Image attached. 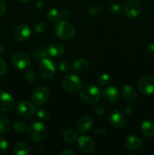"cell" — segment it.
Returning <instances> with one entry per match:
<instances>
[{"instance_id": "cell-30", "label": "cell", "mask_w": 154, "mask_h": 155, "mask_svg": "<svg viewBox=\"0 0 154 155\" xmlns=\"http://www.w3.org/2000/svg\"><path fill=\"white\" fill-rule=\"evenodd\" d=\"M59 68L61 72L68 73L70 70V64L66 60H63L60 61V64H59Z\"/></svg>"}, {"instance_id": "cell-11", "label": "cell", "mask_w": 154, "mask_h": 155, "mask_svg": "<svg viewBox=\"0 0 154 155\" xmlns=\"http://www.w3.org/2000/svg\"><path fill=\"white\" fill-rule=\"evenodd\" d=\"M31 29L27 24H20L17 26L14 30V36L15 39L20 42L27 40L31 36Z\"/></svg>"}, {"instance_id": "cell-37", "label": "cell", "mask_w": 154, "mask_h": 155, "mask_svg": "<svg viewBox=\"0 0 154 155\" xmlns=\"http://www.w3.org/2000/svg\"><path fill=\"white\" fill-rule=\"evenodd\" d=\"M121 11V7L118 4H113L110 6V12L113 14H118Z\"/></svg>"}, {"instance_id": "cell-38", "label": "cell", "mask_w": 154, "mask_h": 155, "mask_svg": "<svg viewBox=\"0 0 154 155\" xmlns=\"http://www.w3.org/2000/svg\"><path fill=\"white\" fill-rule=\"evenodd\" d=\"M6 12V5L3 0H0V18L4 16Z\"/></svg>"}, {"instance_id": "cell-15", "label": "cell", "mask_w": 154, "mask_h": 155, "mask_svg": "<svg viewBox=\"0 0 154 155\" xmlns=\"http://www.w3.org/2000/svg\"><path fill=\"white\" fill-rule=\"evenodd\" d=\"M103 98L109 103H115L119 98V92L114 86H109L105 88L102 92Z\"/></svg>"}, {"instance_id": "cell-43", "label": "cell", "mask_w": 154, "mask_h": 155, "mask_svg": "<svg viewBox=\"0 0 154 155\" xmlns=\"http://www.w3.org/2000/svg\"><path fill=\"white\" fill-rule=\"evenodd\" d=\"M19 2H23V3H27L29 2H30L31 0H18Z\"/></svg>"}, {"instance_id": "cell-25", "label": "cell", "mask_w": 154, "mask_h": 155, "mask_svg": "<svg viewBox=\"0 0 154 155\" xmlns=\"http://www.w3.org/2000/svg\"><path fill=\"white\" fill-rule=\"evenodd\" d=\"M47 17H48V19L51 22H57V21H58L61 18L62 15L61 12L58 9L52 8L48 12Z\"/></svg>"}, {"instance_id": "cell-19", "label": "cell", "mask_w": 154, "mask_h": 155, "mask_svg": "<svg viewBox=\"0 0 154 155\" xmlns=\"http://www.w3.org/2000/svg\"><path fill=\"white\" fill-rule=\"evenodd\" d=\"M121 93H122V95L124 98V99H125L128 101L133 102V101H134L137 99V93H136L135 89L132 86H129V85L124 86L122 88Z\"/></svg>"}, {"instance_id": "cell-9", "label": "cell", "mask_w": 154, "mask_h": 155, "mask_svg": "<svg viewBox=\"0 0 154 155\" xmlns=\"http://www.w3.org/2000/svg\"><path fill=\"white\" fill-rule=\"evenodd\" d=\"M11 63L18 69L27 70L30 65V59L24 53L18 52L12 56Z\"/></svg>"}, {"instance_id": "cell-27", "label": "cell", "mask_w": 154, "mask_h": 155, "mask_svg": "<svg viewBox=\"0 0 154 155\" xmlns=\"http://www.w3.org/2000/svg\"><path fill=\"white\" fill-rule=\"evenodd\" d=\"M48 53L47 51V47H42L39 48V49L36 50L33 53V57L36 60H42V59L48 57Z\"/></svg>"}, {"instance_id": "cell-18", "label": "cell", "mask_w": 154, "mask_h": 155, "mask_svg": "<svg viewBox=\"0 0 154 155\" xmlns=\"http://www.w3.org/2000/svg\"><path fill=\"white\" fill-rule=\"evenodd\" d=\"M93 125V121L88 117L80 118L76 124V129L80 133H87L91 130Z\"/></svg>"}, {"instance_id": "cell-23", "label": "cell", "mask_w": 154, "mask_h": 155, "mask_svg": "<svg viewBox=\"0 0 154 155\" xmlns=\"http://www.w3.org/2000/svg\"><path fill=\"white\" fill-rule=\"evenodd\" d=\"M11 123L8 117L0 114V135H4L10 130Z\"/></svg>"}, {"instance_id": "cell-7", "label": "cell", "mask_w": 154, "mask_h": 155, "mask_svg": "<svg viewBox=\"0 0 154 155\" xmlns=\"http://www.w3.org/2000/svg\"><path fill=\"white\" fill-rule=\"evenodd\" d=\"M123 11L128 18L134 19L140 15L141 8L137 0H127L124 3Z\"/></svg>"}, {"instance_id": "cell-28", "label": "cell", "mask_w": 154, "mask_h": 155, "mask_svg": "<svg viewBox=\"0 0 154 155\" xmlns=\"http://www.w3.org/2000/svg\"><path fill=\"white\" fill-rule=\"evenodd\" d=\"M110 82H111V77L107 74H101L98 79V84H99L100 86H107L110 84Z\"/></svg>"}, {"instance_id": "cell-26", "label": "cell", "mask_w": 154, "mask_h": 155, "mask_svg": "<svg viewBox=\"0 0 154 155\" xmlns=\"http://www.w3.org/2000/svg\"><path fill=\"white\" fill-rule=\"evenodd\" d=\"M13 129L14 130V132H16L17 133L22 134V133H24L27 131V129H28V127H27V124L24 121L18 120L14 124Z\"/></svg>"}, {"instance_id": "cell-16", "label": "cell", "mask_w": 154, "mask_h": 155, "mask_svg": "<svg viewBox=\"0 0 154 155\" xmlns=\"http://www.w3.org/2000/svg\"><path fill=\"white\" fill-rule=\"evenodd\" d=\"M125 145L131 151H138L142 146V142L137 136H128L125 139Z\"/></svg>"}, {"instance_id": "cell-12", "label": "cell", "mask_w": 154, "mask_h": 155, "mask_svg": "<svg viewBox=\"0 0 154 155\" xmlns=\"http://www.w3.org/2000/svg\"><path fill=\"white\" fill-rule=\"evenodd\" d=\"M108 119L110 124L116 128H122L126 124L125 116L119 110H115L110 112L108 116Z\"/></svg>"}, {"instance_id": "cell-8", "label": "cell", "mask_w": 154, "mask_h": 155, "mask_svg": "<svg viewBox=\"0 0 154 155\" xmlns=\"http://www.w3.org/2000/svg\"><path fill=\"white\" fill-rule=\"evenodd\" d=\"M138 89L142 94L146 95L154 93V77L151 75L145 76L139 81Z\"/></svg>"}, {"instance_id": "cell-17", "label": "cell", "mask_w": 154, "mask_h": 155, "mask_svg": "<svg viewBox=\"0 0 154 155\" xmlns=\"http://www.w3.org/2000/svg\"><path fill=\"white\" fill-rule=\"evenodd\" d=\"M48 55L51 57L58 58L63 54L64 51V47L60 42H53L47 46Z\"/></svg>"}, {"instance_id": "cell-39", "label": "cell", "mask_w": 154, "mask_h": 155, "mask_svg": "<svg viewBox=\"0 0 154 155\" xmlns=\"http://www.w3.org/2000/svg\"><path fill=\"white\" fill-rule=\"evenodd\" d=\"M95 134L99 136H103L106 134V130L103 128H98L95 131Z\"/></svg>"}, {"instance_id": "cell-44", "label": "cell", "mask_w": 154, "mask_h": 155, "mask_svg": "<svg viewBox=\"0 0 154 155\" xmlns=\"http://www.w3.org/2000/svg\"><path fill=\"white\" fill-rule=\"evenodd\" d=\"M152 154H153V155H154V151H153V152H152Z\"/></svg>"}, {"instance_id": "cell-35", "label": "cell", "mask_w": 154, "mask_h": 155, "mask_svg": "<svg viewBox=\"0 0 154 155\" xmlns=\"http://www.w3.org/2000/svg\"><path fill=\"white\" fill-rule=\"evenodd\" d=\"M94 111L95 112V114H97L98 115H103L105 113V108L103 105L101 104H96V105L93 108Z\"/></svg>"}, {"instance_id": "cell-4", "label": "cell", "mask_w": 154, "mask_h": 155, "mask_svg": "<svg viewBox=\"0 0 154 155\" xmlns=\"http://www.w3.org/2000/svg\"><path fill=\"white\" fill-rule=\"evenodd\" d=\"M30 139L36 142H39L45 139L47 134V129L45 124L39 121H33L27 129Z\"/></svg>"}, {"instance_id": "cell-10", "label": "cell", "mask_w": 154, "mask_h": 155, "mask_svg": "<svg viewBox=\"0 0 154 155\" xmlns=\"http://www.w3.org/2000/svg\"><path fill=\"white\" fill-rule=\"evenodd\" d=\"M14 104V99L10 94L3 90H0V111H9L13 108Z\"/></svg>"}, {"instance_id": "cell-36", "label": "cell", "mask_w": 154, "mask_h": 155, "mask_svg": "<svg viewBox=\"0 0 154 155\" xmlns=\"http://www.w3.org/2000/svg\"><path fill=\"white\" fill-rule=\"evenodd\" d=\"M7 71V65L5 61L0 58V76L4 75Z\"/></svg>"}, {"instance_id": "cell-14", "label": "cell", "mask_w": 154, "mask_h": 155, "mask_svg": "<svg viewBox=\"0 0 154 155\" xmlns=\"http://www.w3.org/2000/svg\"><path fill=\"white\" fill-rule=\"evenodd\" d=\"M80 150L86 154H91L95 149V142L88 136H80L77 139Z\"/></svg>"}, {"instance_id": "cell-29", "label": "cell", "mask_w": 154, "mask_h": 155, "mask_svg": "<svg viewBox=\"0 0 154 155\" xmlns=\"http://www.w3.org/2000/svg\"><path fill=\"white\" fill-rule=\"evenodd\" d=\"M104 7L101 5H96L92 7L91 8L89 9L88 14L92 17V18H97L101 15V12H103Z\"/></svg>"}, {"instance_id": "cell-41", "label": "cell", "mask_w": 154, "mask_h": 155, "mask_svg": "<svg viewBox=\"0 0 154 155\" xmlns=\"http://www.w3.org/2000/svg\"><path fill=\"white\" fill-rule=\"evenodd\" d=\"M147 51L149 52L153 53L154 52V43H149V45H147V48H146Z\"/></svg>"}, {"instance_id": "cell-3", "label": "cell", "mask_w": 154, "mask_h": 155, "mask_svg": "<svg viewBox=\"0 0 154 155\" xmlns=\"http://www.w3.org/2000/svg\"><path fill=\"white\" fill-rule=\"evenodd\" d=\"M62 85L66 92L72 94L77 93L82 89L81 80L74 74H68L65 75L62 80Z\"/></svg>"}, {"instance_id": "cell-33", "label": "cell", "mask_w": 154, "mask_h": 155, "mask_svg": "<svg viewBox=\"0 0 154 155\" xmlns=\"http://www.w3.org/2000/svg\"><path fill=\"white\" fill-rule=\"evenodd\" d=\"M47 29V24L45 22H38L37 24L35 25V30H36L37 33H43Z\"/></svg>"}, {"instance_id": "cell-5", "label": "cell", "mask_w": 154, "mask_h": 155, "mask_svg": "<svg viewBox=\"0 0 154 155\" xmlns=\"http://www.w3.org/2000/svg\"><path fill=\"white\" fill-rule=\"evenodd\" d=\"M39 71L41 76L45 80L53 78L56 72L55 63L51 59L48 58V57L42 59L40 61Z\"/></svg>"}, {"instance_id": "cell-24", "label": "cell", "mask_w": 154, "mask_h": 155, "mask_svg": "<svg viewBox=\"0 0 154 155\" xmlns=\"http://www.w3.org/2000/svg\"><path fill=\"white\" fill-rule=\"evenodd\" d=\"M63 139L67 143H74L78 139V136L72 130H66L63 133Z\"/></svg>"}, {"instance_id": "cell-31", "label": "cell", "mask_w": 154, "mask_h": 155, "mask_svg": "<svg viewBox=\"0 0 154 155\" xmlns=\"http://www.w3.org/2000/svg\"><path fill=\"white\" fill-rule=\"evenodd\" d=\"M26 79H27V82L30 83H33L36 81V74L33 71H28L26 73Z\"/></svg>"}, {"instance_id": "cell-40", "label": "cell", "mask_w": 154, "mask_h": 155, "mask_svg": "<svg viewBox=\"0 0 154 155\" xmlns=\"http://www.w3.org/2000/svg\"><path fill=\"white\" fill-rule=\"evenodd\" d=\"M60 155H75V153L70 149H66L62 151L60 153Z\"/></svg>"}, {"instance_id": "cell-32", "label": "cell", "mask_w": 154, "mask_h": 155, "mask_svg": "<svg viewBox=\"0 0 154 155\" xmlns=\"http://www.w3.org/2000/svg\"><path fill=\"white\" fill-rule=\"evenodd\" d=\"M37 117L41 120H47L49 118V113L47 110L42 109L37 112Z\"/></svg>"}, {"instance_id": "cell-42", "label": "cell", "mask_w": 154, "mask_h": 155, "mask_svg": "<svg viewBox=\"0 0 154 155\" xmlns=\"http://www.w3.org/2000/svg\"><path fill=\"white\" fill-rule=\"evenodd\" d=\"M5 51V45L4 44L0 42V54H2Z\"/></svg>"}, {"instance_id": "cell-1", "label": "cell", "mask_w": 154, "mask_h": 155, "mask_svg": "<svg viewBox=\"0 0 154 155\" xmlns=\"http://www.w3.org/2000/svg\"><path fill=\"white\" fill-rule=\"evenodd\" d=\"M54 33L60 39L69 40L75 36V29L70 23L63 20L56 24L54 27Z\"/></svg>"}, {"instance_id": "cell-13", "label": "cell", "mask_w": 154, "mask_h": 155, "mask_svg": "<svg viewBox=\"0 0 154 155\" xmlns=\"http://www.w3.org/2000/svg\"><path fill=\"white\" fill-rule=\"evenodd\" d=\"M49 95V91L47 88L39 87L35 89L33 92L32 99L36 104H42L48 101Z\"/></svg>"}, {"instance_id": "cell-6", "label": "cell", "mask_w": 154, "mask_h": 155, "mask_svg": "<svg viewBox=\"0 0 154 155\" xmlns=\"http://www.w3.org/2000/svg\"><path fill=\"white\" fill-rule=\"evenodd\" d=\"M36 112V107L29 101H20L16 107V114L21 117L27 118L33 116Z\"/></svg>"}, {"instance_id": "cell-2", "label": "cell", "mask_w": 154, "mask_h": 155, "mask_svg": "<svg viewBox=\"0 0 154 155\" xmlns=\"http://www.w3.org/2000/svg\"><path fill=\"white\" fill-rule=\"evenodd\" d=\"M80 98L86 104H95L99 101L101 96V92L95 86H87L83 88L80 92Z\"/></svg>"}, {"instance_id": "cell-34", "label": "cell", "mask_w": 154, "mask_h": 155, "mask_svg": "<svg viewBox=\"0 0 154 155\" xmlns=\"http://www.w3.org/2000/svg\"><path fill=\"white\" fill-rule=\"evenodd\" d=\"M8 147V144L7 140L4 137L0 136V153H4L5 151H6Z\"/></svg>"}, {"instance_id": "cell-22", "label": "cell", "mask_w": 154, "mask_h": 155, "mask_svg": "<svg viewBox=\"0 0 154 155\" xmlns=\"http://www.w3.org/2000/svg\"><path fill=\"white\" fill-rule=\"evenodd\" d=\"M141 131L146 137H154V124L150 120L143 121L141 124Z\"/></svg>"}, {"instance_id": "cell-20", "label": "cell", "mask_w": 154, "mask_h": 155, "mask_svg": "<svg viewBox=\"0 0 154 155\" xmlns=\"http://www.w3.org/2000/svg\"><path fill=\"white\" fill-rule=\"evenodd\" d=\"M89 67H90V63L87 59L85 58L78 59L74 62L73 65H72L74 71L77 73H79V74L87 71Z\"/></svg>"}, {"instance_id": "cell-21", "label": "cell", "mask_w": 154, "mask_h": 155, "mask_svg": "<svg viewBox=\"0 0 154 155\" xmlns=\"http://www.w3.org/2000/svg\"><path fill=\"white\" fill-rule=\"evenodd\" d=\"M14 154L16 155H29L30 154V145L25 142H20L14 148Z\"/></svg>"}]
</instances>
